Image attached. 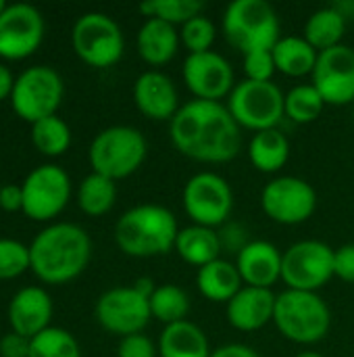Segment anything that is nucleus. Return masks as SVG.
I'll use <instances>...</instances> for the list:
<instances>
[{
    "mask_svg": "<svg viewBox=\"0 0 354 357\" xmlns=\"http://www.w3.org/2000/svg\"><path fill=\"white\" fill-rule=\"evenodd\" d=\"M169 136L184 157L198 163H227L242 149V128L227 105L211 100L182 105L169 121Z\"/></svg>",
    "mask_w": 354,
    "mask_h": 357,
    "instance_id": "nucleus-1",
    "label": "nucleus"
},
{
    "mask_svg": "<svg viewBox=\"0 0 354 357\" xmlns=\"http://www.w3.org/2000/svg\"><path fill=\"white\" fill-rule=\"evenodd\" d=\"M31 272L46 284H67L83 274L92 259L90 234L71 222L50 224L40 230L31 245Z\"/></svg>",
    "mask_w": 354,
    "mask_h": 357,
    "instance_id": "nucleus-2",
    "label": "nucleus"
},
{
    "mask_svg": "<svg viewBox=\"0 0 354 357\" xmlns=\"http://www.w3.org/2000/svg\"><path fill=\"white\" fill-rule=\"evenodd\" d=\"M179 226L175 215L163 205H136L115 224L117 247L138 259L159 257L175 247Z\"/></svg>",
    "mask_w": 354,
    "mask_h": 357,
    "instance_id": "nucleus-3",
    "label": "nucleus"
},
{
    "mask_svg": "<svg viewBox=\"0 0 354 357\" xmlns=\"http://www.w3.org/2000/svg\"><path fill=\"white\" fill-rule=\"evenodd\" d=\"M273 324L280 335L296 345H315L332 328V312L317 293L286 289L275 297Z\"/></svg>",
    "mask_w": 354,
    "mask_h": 357,
    "instance_id": "nucleus-4",
    "label": "nucleus"
},
{
    "mask_svg": "<svg viewBox=\"0 0 354 357\" xmlns=\"http://www.w3.org/2000/svg\"><path fill=\"white\" fill-rule=\"evenodd\" d=\"M221 29L230 46L242 54L273 50L280 40V17L265 0H234L223 13Z\"/></svg>",
    "mask_w": 354,
    "mask_h": 357,
    "instance_id": "nucleus-5",
    "label": "nucleus"
},
{
    "mask_svg": "<svg viewBox=\"0 0 354 357\" xmlns=\"http://www.w3.org/2000/svg\"><path fill=\"white\" fill-rule=\"evenodd\" d=\"M146 153L148 142L138 128L111 126L94 136L88 159L92 172L117 182L136 174L146 161Z\"/></svg>",
    "mask_w": 354,
    "mask_h": 357,
    "instance_id": "nucleus-6",
    "label": "nucleus"
},
{
    "mask_svg": "<svg viewBox=\"0 0 354 357\" xmlns=\"http://www.w3.org/2000/svg\"><path fill=\"white\" fill-rule=\"evenodd\" d=\"M227 109L240 128L273 130L286 115V94L273 82L242 79L227 96Z\"/></svg>",
    "mask_w": 354,
    "mask_h": 357,
    "instance_id": "nucleus-7",
    "label": "nucleus"
},
{
    "mask_svg": "<svg viewBox=\"0 0 354 357\" xmlns=\"http://www.w3.org/2000/svg\"><path fill=\"white\" fill-rule=\"evenodd\" d=\"M65 96L61 73L50 65H33L21 71L10 94L13 111L29 123L56 115Z\"/></svg>",
    "mask_w": 354,
    "mask_h": 357,
    "instance_id": "nucleus-8",
    "label": "nucleus"
},
{
    "mask_svg": "<svg viewBox=\"0 0 354 357\" xmlns=\"http://www.w3.org/2000/svg\"><path fill=\"white\" fill-rule=\"evenodd\" d=\"M71 46L86 65L108 69L123 56L125 40L119 23L113 17L92 10L73 23Z\"/></svg>",
    "mask_w": 354,
    "mask_h": 357,
    "instance_id": "nucleus-9",
    "label": "nucleus"
},
{
    "mask_svg": "<svg viewBox=\"0 0 354 357\" xmlns=\"http://www.w3.org/2000/svg\"><path fill=\"white\" fill-rule=\"evenodd\" d=\"M334 251L321 241H298L282 257L286 289L317 293L334 278Z\"/></svg>",
    "mask_w": 354,
    "mask_h": 357,
    "instance_id": "nucleus-10",
    "label": "nucleus"
},
{
    "mask_svg": "<svg viewBox=\"0 0 354 357\" xmlns=\"http://www.w3.org/2000/svg\"><path fill=\"white\" fill-rule=\"evenodd\" d=\"M184 211L196 226L217 228L234 209V192L227 180L215 172H198L184 186Z\"/></svg>",
    "mask_w": 354,
    "mask_h": 357,
    "instance_id": "nucleus-11",
    "label": "nucleus"
},
{
    "mask_svg": "<svg viewBox=\"0 0 354 357\" xmlns=\"http://www.w3.org/2000/svg\"><path fill=\"white\" fill-rule=\"evenodd\" d=\"M23 213L33 222L54 220L71 199V178L54 163L33 167L21 184Z\"/></svg>",
    "mask_w": 354,
    "mask_h": 357,
    "instance_id": "nucleus-12",
    "label": "nucleus"
},
{
    "mask_svg": "<svg viewBox=\"0 0 354 357\" xmlns=\"http://www.w3.org/2000/svg\"><path fill=\"white\" fill-rule=\"evenodd\" d=\"M94 316L96 322L111 335H119L121 339L140 335L152 318L150 299L142 295L134 284L115 287L98 297Z\"/></svg>",
    "mask_w": 354,
    "mask_h": 357,
    "instance_id": "nucleus-13",
    "label": "nucleus"
},
{
    "mask_svg": "<svg viewBox=\"0 0 354 357\" xmlns=\"http://www.w3.org/2000/svg\"><path fill=\"white\" fill-rule=\"evenodd\" d=\"M261 209L275 224L298 226L313 218L317 209V192L298 176H280L263 188Z\"/></svg>",
    "mask_w": 354,
    "mask_h": 357,
    "instance_id": "nucleus-14",
    "label": "nucleus"
},
{
    "mask_svg": "<svg viewBox=\"0 0 354 357\" xmlns=\"http://www.w3.org/2000/svg\"><path fill=\"white\" fill-rule=\"evenodd\" d=\"M44 17L33 4H8L0 15V56L8 61L31 56L44 42Z\"/></svg>",
    "mask_w": 354,
    "mask_h": 357,
    "instance_id": "nucleus-15",
    "label": "nucleus"
},
{
    "mask_svg": "<svg viewBox=\"0 0 354 357\" xmlns=\"http://www.w3.org/2000/svg\"><path fill=\"white\" fill-rule=\"evenodd\" d=\"M182 75L194 98L211 102H219L221 98L230 96L234 86L238 84L232 63L215 50L188 54Z\"/></svg>",
    "mask_w": 354,
    "mask_h": 357,
    "instance_id": "nucleus-16",
    "label": "nucleus"
},
{
    "mask_svg": "<svg viewBox=\"0 0 354 357\" xmlns=\"http://www.w3.org/2000/svg\"><path fill=\"white\" fill-rule=\"evenodd\" d=\"M315 90L325 105L346 107L354 102V50L346 44L319 52L311 73Z\"/></svg>",
    "mask_w": 354,
    "mask_h": 357,
    "instance_id": "nucleus-17",
    "label": "nucleus"
},
{
    "mask_svg": "<svg viewBox=\"0 0 354 357\" xmlns=\"http://www.w3.org/2000/svg\"><path fill=\"white\" fill-rule=\"evenodd\" d=\"M134 102L138 111L152 121H171L179 111V94L169 75L148 69L134 84Z\"/></svg>",
    "mask_w": 354,
    "mask_h": 357,
    "instance_id": "nucleus-18",
    "label": "nucleus"
},
{
    "mask_svg": "<svg viewBox=\"0 0 354 357\" xmlns=\"http://www.w3.org/2000/svg\"><path fill=\"white\" fill-rule=\"evenodd\" d=\"M52 312V299L42 287H23L13 295L6 318L13 333L33 339L42 331L50 328Z\"/></svg>",
    "mask_w": 354,
    "mask_h": 357,
    "instance_id": "nucleus-19",
    "label": "nucleus"
},
{
    "mask_svg": "<svg viewBox=\"0 0 354 357\" xmlns=\"http://www.w3.org/2000/svg\"><path fill=\"white\" fill-rule=\"evenodd\" d=\"M282 257L284 253L267 241L246 243L236 257V268L244 287L271 289L282 280Z\"/></svg>",
    "mask_w": 354,
    "mask_h": 357,
    "instance_id": "nucleus-20",
    "label": "nucleus"
},
{
    "mask_svg": "<svg viewBox=\"0 0 354 357\" xmlns=\"http://www.w3.org/2000/svg\"><path fill=\"white\" fill-rule=\"evenodd\" d=\"M275 297L271 289L242 287V291L225 305V316L232 328L240 333H255L273 322Z\"/></svg>",
    "mask_w": 354,
    "mask_h": 357,
    "instance_id": "nucleus-21",
    "label": "nucleus"
},
{
    "mask_svg": "<svg viewBox=\"0 0 354 357\" xmlns=\"http://www.w3.org/2000/svg\"><path fill=\"white\" fill-rule=\"evenodd\" d=\"M179 44L182 40L175 25L165 23L161 19H146L136 38L140 59L152 67H161L173 61L179 50Z\"/></svg>",
    "mask_w": 354,
    "mask_h": 357,
    "instance_id": "nucleus-22",
    "label": "nucleus"
},
{
    "mask_svg": "<svg viewBox=\"0 0 354 357\" xmlns=\"http://www.w3.org/2000/svg\"><path fill=\"white\" fill-rule=\"evenodd\" d=\"M156 347L161 357H211L213 354L204 331L190 320L165 326Z\"/></svg>",
    "mask_w": 354,
    "mask_h": 357,
    "instance_id": "nucleus-23",
    "label": "nucleus"
},
{
    "mask_svg": "<svg viewBox=\"0 0 354 357\" xmlns=\"http://www.w3.org/2000/svg\"><path fill=\"white\" fill-rule=\"evenodd\" d=\"M196 287L200 295L213 303H230L244 287L236 264L225 259H215L202 266L196 274Z\"/></svg>",
    "mask_w": 354,
    "mask_h": 357,
    "instance_id": "nucleus-24",
    "label": "nucleus"
},
{
    "mask_svg": "<svg viewBox=\"0 0 354 357\" xmlns=\"http://www.w3.org/2000/svg\"><path fill=\"white\" fill-rule=\"evenodd\" d=\"M175 253L190 266H196L198 270L215 259H219L221 253V241L219 234L213 228L204 226H188L179 228V234L175 238Z\"/></svg>",
    "mask_w": 354,
    "mask_h": 357,
    "instance_id": "nucleus-25",
    "label": "nucleus"
},
{
    "mask_svg": "<svg viewBox=\"0 0 354 357\" xmlns=\"http://www.w3.org/2000/svg\"><path fill=\"white\" fill-rule=\"evenodd\" d=\"M271 52H273L275 69L288 77L311 75L317 65V56H319V52L303 36L280 38Z\"/></svg>",
    "mask_w": 354,
    "mask_h": 357,
    "instance_id": "nucleus-26",
    "label": "nucleus"
},
{
    "mask_svg": "<svg viewBox=\"0 0 354 357\" xmlns=\"http://www.w3.org/2000/svg\"><path fill=\"white\" fill-rule=\"evenodd\" d=\"M250 163L263 174L280 172L290 159V142L277 128L257 132L248 144Z\"/></svg>",
    "mask_w": 354,
    "mask_h": 357,
    "instance_id": "nucleus-27",
    "label": "nucleus"
},
{
    "mask_svg": "<svg viewBox=\"0 0 354 357\" xmlns=\"http://www.w3.org/2000/svg\"><path fill=\"white\" fill-rule=\"evenodd\" d=\"M346 33V17L336 6H325L315 10L305 23V40L317 50H330L340 46Z\"/></svg>",
    "mask_w": 354,
    "mask_h": 357,
    "instance_id": "nucleus-28",
    "label": "nucleus"
},
{
    "mask_svg": "<svg viewBox=\"0 0 354 357\" xmlns=\"http://www.w3.org/2000/svg\"><path fill=\"white\" fill-rule=\"evenodd\" d=\"M117 201V182L96 172L88 174L77 186V205L86 215L100 218L113 209Z\"/></svg>",
    "mask_w": 354,
    "mask_h": 357,
    "instance_id": "nucleus-29",
    "label": "nucleus"
},
{
    "mask_svg": "<svg viewBox=\"0 0 354 357\" xmlns=\"http://www.w3.org/2000/svg\"><path fill=\"white\" fill-rule=\"evenodd\" d=\"M31 142L46 157H61L71 146V128L58 115L31 123Z\"/></svg>",
    "mask_w": 354,
    "mask_h": 357,
    "instance_id": "nucleus-30",
    "label": "nucleus"
},
{
    "mask_svg": "<svg viewBox=\"0 0 354 357\" xmlns=\"http://www.w3.org/2000/svg\"><path fill=\"white\" fill-rule=\"evenodd\" d=\"M190 312V297L177 284H161L150 295V314L165 326L186 320Z\"/></svg>",
    "mask_w": 354,
    "mask_h": 357,
    "instance_id": "nucleus-31",
    "label": "nucleus"
},
{
    "mask_svg": "<svg viewBox=\"0 0 354 357\" xmlns=\"http://www.w3.org/2000/svg\"><path fill=\"white\" fill-rule=\"evenodd\" d=\"M325 109V100L313 84H298L286 94V117L294 123H313Z\"/></svg>",
    "mask_w": 354,
    "mask_h": 357,
    "instance_id": "nucleus-32",
    "label": "nucleus"
},
{
    "mask_svg": "<svg viewBox=\"0 0 354 357\" xmlns=\"http://www.w3.org/2000/svg\"><path fill=\"white\" fill-rule=\"evenodd\" d=\"M29 357H81V349L69 331L50 326L29 339Z\"/></svg>",
    "mask_w": 354,
    "mask_h": 357,
    "instance_id": "nucleus-33",
    "label": "nucleus"
},
{
    "mask_svg": "<svg viewBox=\"0 0 354 357\" xmlns=\"http://www.w3.org/2000/svg\"><path fill=\"white\" fill-rule=\"evenodd\" d=\"M204 2L200 0H148L140 4L146 19H161L171 25H186L190 19L202 15Z\"/></svg>",
    "mask_w": 354,
    "mask_h": 357,
    "instance_id": "nucleus-34",
    "label": "nucleus"
},
{
    "mask_svg": "<svg viewBox=\"0 0 354 357\" xmlns=\"http://www.w3.org/2000/svg\"><path fill=\"white\" fill-rule=\"evenodd\" d=\"M179 40L186 46L188 54L209 52V50H213V44L217 40V27L209 17L198 15V17L190 19L186 25H182Z\"/></svg>",
    "mask_w": 354,
    "mask_h": 357,
    "instance_id": "nucleus-35",
    "label": "nucleus"
},
{
    "mask_svg": "<svg viewBox=\"0 0 354 357\" xmlns=\"http://www.w3.org/2000/svg\"><path fill=\"white\" fill-rule=\"evenodd\" d=\"M31 270L29 247L15 238H0V280H13Z\"/></svg>",
    "mask_w": 354,
    "mask_h": 357,
    "instance_id": "nucleus-36",
    "label": "nucleus"
},
{
    "mask_svg": "<svg viewBox=\"0 0 354 357\" xmlns=\"http://www.w3.org/2000/svg\"><path fill=\"white\" fill-rule=\"evenodd\" d=\"M275 61H273V52L271 50H257V52H248L244 54V73L246 79L252 82H271V77L275 75Z\"/></svg>",
    "mask_w": 354,
    "mask_h": 357,
    "instance_id": "nucleus-37",
    "label": "nucleus"
},
{
    "mask_svg": "<svg viewBox=\"0 0 354 357\" xmlns=\"http://www.w3.org/2000/svg\"><path fill=\"white\" fill-rule=\"evenodd\" d=\"M159 347L146 335H129L119 341L117 357H156Z\"/></svg>",
    "mask_w": 354,
    "mask_h": 357,
    "instance_id": "nucleus-38",
    "label": "nucleus"
},
{
    "mask_svg": "<svg viewBox=\"0 0 354 357\" xmlns=\"http://www.w3.org/2000/svg\"><path fill=\"white\" fill-rule=\"evenodd\" d=\"M334 276L354 284V245H342L334 251Z\"/></svg>",
    "mask_w": 354,
    "mask_h": 357,
    "instance_id": "nucleus-39",
    "label": "nucleus"
},
{
    "mask_svg": "<svg viewBox=\"0 0 354 357\" xmlns=\"http://www.w3.org/2000/svg\"><path fill=\"white\" fill-rule=\"evenodd\" d=\"M0 357H29V339L10 331L0 339Z\"/></svg>",
    "mask_w": 354,
    "mask_h": 357,
    "instance_id": "nucleus-40",
    "label": "nucleus"
},
{
    "mask_svg": "<svg viewBox=\"0 0 354 357\" xmlns=\"http://www.w3.org/2000/svg\"><path fill=\"white\" fill-rule=\"evenodd\" d=\"M0 207L4 211H23V188H21V184H4L0 188Z\"/></svg>",
    "mask_w": 354,
    "mask_h": 357,
    "instance_id": "nucleus-41",
    "label": "nucleus"
},
{
    "mask_svg": "<svg viewBox=\"0 0 354 357\" xmlns=\"http://www.w3.org/2000/svg\"><path fill=\"white\" fill-rule=\"evenodd\" d=\"M211 357H261L252 347L242 345V343H227L217 349H213Z\"/></svg>",
    "mask_w": 354,
    "mask_h": 357,
    "instance_id": "nucleus-42",
    "label": "nucleus"
},
{
    "mask_svg": "<svg viewBox=\"0 0 354 357\" xmlns=\"http://www.w3.org/2000/svg\"><path fill=\"white\" fill-rule=\"evenodd\" d=\"M15 75L10 73V69L6 65L0 63V100L4 98H10L13 94V88H15Z\"/></svg>",
    "mask_w": 354,
    "mask_h": 357,
    "instance_id": "nucleus-43",
    "label": "nucleus"
},
{
    "mask_svg": "<svg viewBox=\"0 0 354 357\" xmlns=\"http://www.w3.org/2000/svg\"><path fill=\"white\" fill-rule=\"evenodd\" d=\"M134 287L142 293V295H146L148 299H150V295L154 293V282H152V278H138L136 282H134Z\"/></svg>",
    "mask_w": 354,
    "mask_h": 357,
    "instance_id": "nucleus-44",
    "label": "nucleus"
},
{
    "mask_svg": "<svg viewBox=\"0 0 354 357\" xmlns=\"http://www.w3.org/2000/svg\"><path fill=\"white\" fill-rule=\"evenodd\" d=\"M296 357H323L321 354H317V351H300Z\"/></svg>",
    "mask_w": 354,
    "mask_h": 357,
    "instance_id": "nucleus-45",
    "label": "nucleus"
},
{
    "mask_svg": "<svg viewBox=\"0 0 354 357\" xmlns=\"http://www.w3.org/2000/svg\"><path fill=\"white\" fill-rule=\"evenodd\" d=\"M6 6H8V4H6V2H2V0H0V15H2V10H4V8H6Z\"/></svg>",
    "mask_w": 354,
    "mask_h": 357,
    "instance_id": "nucleus-46",
    "label": "nucleus"
},
{
    "mask_svg": "<svg viewBox=\"0 0 354 357\" xmlns=\"http://www.w3.org/2000/svg\"><path fill=\"white\" fill-rule=\"evenodd\" d=\"M0 188H2V184H0Z\"/></svg>",
    "mask_w": 354,
    "mask_h": 357,
    "instance_id": "nucleus-47",
    "label": "nucleus"
},
{
    "mask_svg": "<svg viewBox=\"0 0 354 357\" xmlns=\"http://www.w3.org/2000/svg\"><path fill=\"white\" fill-rule=\"evenodd\" d=\"M353 109H354V102H353Z\"/></svg>",
    "mask_w": 354,
    "mask_h": 357,
    "instance_id": "nucleus-48",
    "label": "nucleus"
}]
</instances>
